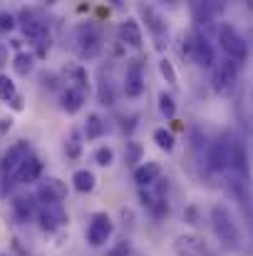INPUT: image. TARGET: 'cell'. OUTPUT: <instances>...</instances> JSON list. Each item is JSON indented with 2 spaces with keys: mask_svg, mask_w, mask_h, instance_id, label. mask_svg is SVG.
Wrapping results in <instances>:
<instances>
[{
  "mask_svg": "<svg viewBox=\"0 0 253 256\" xmlns=\"http://www.w3.org/2000/svg\"><path fill=\"white\" fill-rule=\"evenodd\" d=\"M211 229H214L216 239H219L226 249L236 252V249L241 246V232H239V226H236L231 212H229L224 204H216V206L211 209Z\"/></svg>",
  "mask_w": 253,
  "mask_h": 256,
  "instance_id": "6da1fadb",
  "label": "cell"
},
{
  "mask_svg": "<svg viewBox=\"0 0 253 256\" xmlns=\"http://www.w3.org/2000/svg\"><path fill=\"white\" fill-rule=\"evenodd\" d=\"M184 58H189L191 62H196L199 68H214L216 62V52L214 45L209 42L206 35H201L199 30H191L184 35V48H181Z\"/></svg>",
  "mask_w": 253,
  "mask_h": 256,
  "instance_id": "7a4b0ae2",
  "label": "cell"
},
{
  "mask_svg": "<svg viewBox=\"0 0 253 256\" xmlns=\"http://www.w3.org/2000/svg\"><path fill=\"white\" fill-rule=\"evenodd\" d=\"M75 45H77V52L84 60H92L102 52L104 48V38H102V25L97 22H80L77 30H75Z\"/></svg>",
  "mask_w": 253,
  "mask_h": 256,
  "instance_id": "3957f363",
  "label": "cell"
},
{
  "mask_svg": "<svg viewBox=\"0 0 253 256\" xmlns=\"http://www.w3.org/2000/svg\"><path fill=\"white\" fill-rule=\"evenodd\" d=\"M27 157H32L30 142L20 140V142H15L12 147H7V152L0 157V182L7 184L10 179H15L17 172H20V167L27 162Z\"/></svg>",
  "mask_w": 253,
  "mask_h": 256,
  "instance_id": "277c9868",
  "label": "cell"
},
{
  "mask_svg": "<svg viewBox=\"0 0 253 256\" xmlns=\"http://www.w3.org/2000/svg\"><path fill=\"white\" fill-rule=\"evenodd\" d=\"M219 42H221V50L226 52L229 60H236L241 65L249 58V45L234 25H221L219 28Z\"/></svg>",
  "mask_w": 253,
  "mask_h": 256,
  "instance_id": "5b68a950",
  "label": "cell"
},
{
  "mask_svg": "<svg viewBox=\"0 0 253 256\" xmlns=\"http://www.w3.org/2000/svg\"><path fill=\"white\" fill-rule=\"evenodd\" d=\"M20 28H22V35L40 48V52L45 50V45H50V32H47V22L42 18H37L35 12L30 10H22L20 12Z\"/></svg>",
  "mask_w": 253,
  "mask_h": 256,
  "instance_id": "8992f818",
  "label": "cell"
},
{
  "mask_svg": "<svg viewBox=\"0 0 253 256\" xmlns=\"http://www.w3.org/2000/svg\"><path fill=\"white\" fill-rule=\"evenodd\" d=\"M231 152H234V134H221L216 142H211L206 162L214 172H226L231 164Z\"/></svg>",
  "mask_w": 253,
  "mask_h": 256,
  "instance_id": "52a82bcc",
  "label": "cell"
},
{
  "mask_svg": "<svg viewBox=\"0 0 253 256\" xmlns=\"http://www.w3.org/2000/svg\"><path fill=\"white\" fill-rule=\"evenodd\" d=\"M239 72H241V65H239L236 60L224 58V60L216 65V70H214V90H216L219 94L234 92V87L239 82Z\"/></svg>",
  "mask_w": 253,
  "mask_h": 256,
  "instance_id": "ba28073f",
  "label": "cell"
},
{
  "mask_svg": "<svg viewBox=\"0 0 253 256\" xmlns=\"http://www.w3.org/2000/svg\"><path fill=\"white\" fill-rule=\"evenodd\" d=\"M139 196H142V204H144L157 219H162V216L169 214V202H167V194H164V182H162V179H157L152 186L139 189Z\"/></svg>",
  "mask_w": 253,
  "mask_h": 256,
  "instance_id": "9c48e42d",
  "label": "cell"
},
{
  "mask_svg": "<svg viewBox=\"0 0 253 256\" xmlns=\"http://www.w3.org/2000/svg\"><path fill=\"white\" fill-rule=\"evenodd\" d=\"M37 219H40V226L47 229V232H57L60 226L67 224V212L62 206V202H37Z\"/></svg>",
  "mask_w": 253,
  "mask_h": 256,
  "instance_id": "30bf717a",
  "label": "cell"
},
{
  "mask_svg": "<svg viewBox=\"0 0 253 256\" xmlns=\"http://www.w3.org/2000/svg\"><path fill=\"white\" fill-rule=\"evenodd\" d=\"M112 232H114V224H112L109 214L97 212V214H92V222H89V226H87V242H89L92 246H102V244L109 242Z\"/></svg>",
  "mask_w": 253,
  "mask_h": 256,
  "instance_id": "8fae6325",
  "label": "cell"
},
{
  "mask_svg": "<svg viewBox=\"0 0 253 256\" xmlns=\"http://www.w3.org/2000/svg\"><path fill=\"white\" fill-rule=\"evenodd\" d=\"M144 62L139 58L127 62V75H124V94L127 97H142L144 94Z\"/></svg>",
  "mask_w": 253,
  "mask_h": 256,
  "instance_id": "7c38bea8",
  "label": "cell"
},
{
  "mask_svg": "<svg viewBox=\"0 0 253 256\" xmlns=\"http://www.w3.org/2000/svg\"><path fill=\"white\" fill-rule=\"evenodd\" d=\"M174 254L176 256H211L206 242L196 234H184L174 242Z\"/></svg>",
  "mask_w": 253,
  "mask_h": 256,
  "instance_id": "4fadbf2b",
  "label": "cell"
},
{
  "mask_svg": "<svg viewBox=\"0 0 253 256\" xmlns=\"http://www.w3.org/2000/svg\"><path fill=\"white\" fill-rule=\"evenodd\" d=\"M117 38H119V42H122V45L134 48V50H139V48H142V42H144L142 28H139V22H137L134 18H127L124 22H119V28H117Z\"/></svg>",
  "mask_w": 253,
  "mask_h": 256,
  "instance_id": "5bb4252c",
  "label": "cell"
},
{
  "mask_svg": "<svg viewBox=\"0 0 253 256\" xmlns=\"http://www.w3.org/2000/svg\"><path fill=\"white\" fill-rule=\"evenodd\" d=\"M65 196H67V186L60 179H55V176L45 179L42 186L37 189V202H42V204H47V202H62Z\"/></svg>",
  "mask_w": 253,
  "mask_h": 256,
  "instance_id": "9a60e30c",
  "label": "cell"
},
{
  "mask_svg": "<svg viewBox=\"0 0 253 256\" xmlns=\"http://www.w3.org/2000/svg\"><path fill=\"white\" fill-rule=\"evenodd\" d=\"M10 206H12V214H15V219L17 222H32L35 216H37V202L35 199H30V196H15L12 202H10Z\"/></svg>",
  "mask_w": 253,
  "mask_h": 256,
  "instance_id": "2e32d148",
  "label": "cell"
},
{
  "mask_svg": "<svg viewBox=\"0 0 253 256\" xmlns=\"http://www.w3.org/2000/svg\"><path fill=\"white\" fill-rule=\"evenodd\" d=\"M84 100H87V92H80V90L67 85L62 90V94H60V107H62L67 114H75V112L82 110Z\"/></svg>",
  "mask_w": 253,
  "mask_h": 256,
  "instance_id": "e0dca14e",
  "label": "cell"
},
{
  "mask_svg": "<svg viewBox=\"0 0 253 256\" xmlns=\"http://www.w3.org/2000/svg\"><path fill=\"white\" fill-rule=\"evenodd\" d=\"M159 176H162V167H159V162H144V164H139V167L134 170V182L139 184V189L152 186Z\"/></svg>",
  "mask_w": 253,
  "mask_h": 256,
  "instance_id": "ac0fdd59",
  "label": "cell"
},
{
  "mask_svg": "<svg viewBox=\"0 0 253 256\" xmlns=\"http://www.w3.org/2000/svg\"><path fill=\"white\" fill-rule=\"evenodd\" d=\"M221 10H224V5H219V2H194L191 5V12H194L196 25L211 22L216 15H221Z\"/></svg>",
  "mask_w": 253,
  "mask_h": 256,
  "instance_id": "d6986e66",
  "label": "cell"
},
{
  "mask_svg": "<svg viewBox=\"0 0 253 256\" xmlns=\"http://www.w3.org/2000/svg\"><path fill=\"white\" fill-rule=\"evenodd\" d=\"M40 174H42V162L32 154V157H27V162L20 167V172H17V182L20 184H32V182H37L40 179Z\"/></svg>",
  "mask_w": 253,
  "mask_h": 256,
  "instance_id": "ffe728a7",
  "label": "cell"
},
{
  "mask_svg": "<svg viewBox=\"0 0 253 256\" xmlns=\"http://www.w3.org/2000/svg\"><path fill=\"white\" fill-rule=\"evenodd\" d=\"M72 186H75L80 194H89V192H94V186H97V176L89 170H77L72 174Z\"/></svg>",
  "mask_w": 253,
  "mask_h": 256,
  "instance_id": "44dd1931",
  "label": "cell"
},
{
  "mask_svg": "<svg viewBox=\"0 0 253 256\" xmlns=\"http://www.w3.org/2000/svg\"><path fill=\"white\" fill-rule=\"evenodd\" d=\"M32 68H35V55H32V52H17V55L12 58V70H15V75L27 78V75L32 72Z\"/></svg>",
  "mask_w": 253,
  "mask_h": 256,
  "instance_id": "7402d4cb",
  "label": "cell"
},
{
  "mask_svg": "<svg viewBox=\"0 0 253 256\" xmlns=\"http://www.w3.org/2000/svg\"><path fill=\"white\" fill-rule=\"evenodd\" d=\"M99 102L102 104H114L117 94H114V85L109 78H104V72L99 70Z\"/></svg>",
  "mask_w": 253,
  "mask_h": 256,
  "instance_id": "603a6c76",
  "label": "cell"
},
{
  "mask_svg": "<svg viewBox=\"0 0 253 256\" xmlns=\"http://www.w3.org/2000/svg\"><path fill=\"white\" fill-rule=\"evenodd\" d=\"M104 134V122L99 114H89L87 117V124H84V137L87 140H99Z\"/></svg>",
  "mask_w": 253,
  "mask_h": 256,
  "instance_id": "cb8c5ba5",
  "label": "cell"
},
{
  "mask_svg": "<svg viewBox=\"0 0 253 256\" xmlns=\"http://www.w3.org/2000/svg\"><path fill=\"white\" fill-rule=\"evenodd\" d=\"M152 137H154L157 147H159V150H164V152H171V150H174V144H176V140H174V132H169L167 127H157Z\"/></svg>",
  "mask_w": 253,
  "mask_h": 256,
  "instance_id": "d4e9b609",
  "label": "cell"
},
{
  "mask_svg": "<svg viewBox=\"0 0 253 256\" xmlns=\"http://www.w3.org/2000/svg\"><path fill=\"white\" fill-rule=\"evenodd\" d=\"M15 97H17V87L12 82V78L0 75V100H2V102H12Z\"/></svg>",
  "mask_w": 253,
  "mask_h": 256,
  "instance_id": "484cf974",
  "label": "cell"
},
{
  "mask_svg": "<svg viewBox=\"0 0 253 256\" xmlns=\"http://www.w3.org/2000/svg\"><path fill=\"white\" fill-rule=\"evenodd\" d=\"M159 112H162L167 120H174V117H176V102H174V97L167 94V92L159 94Z\"/></svg>",
  "mask_w": 253,
  "mask_h": 256,
  "instance_id": "4316f807",
  "label": "cell"
},
{
  "mask_svg": "<svg viewBox=\"0 0 253 256\" xmlns=\"http://www.w3.org/2000/svg\"><path fill=\"white\" fill-rule=\"evenodd\" d=\"M159 72H162V78L167 80L169 85H176V82H179V78H176V70H174V65L169 62L167 58H162V60H159Z\"/></svg>",
  "mask_w": 253,
  "mask_h": 256,
  "instance_id": "83f0119b",
  "label": "cell"
},
{
  "mask_svg": "<svg viewBox=\"0 0 253 256\" xmlns=\"http://www.w3.org/2000/svg\"><path fill=\"white\" fill-rule=\"evenodd\" d=\"M94 162H97L99 167H109V164L114 162V152H112V147H97V152H94Z\"/></svg>",
  "mask_w": 253,
  "mask_h": 256,
  "instance_id": "f1b7e54d",
  "label": "cell"
},
{
  "mask_svg": "<svg viewBox=\"0 0 253 256\" xmlns=\"http://www.w3.org/2000/svg\"><path fill=\"white\" fill-rule=\"evenodd\" d=\"M15 25H17V18L12 12H7V10H0V35L10 32Z\"/></svg>",
  "mask_w": 253,
  "mask_h": 256,
  "instance_id": "f546056e",
  "label": "cell"
},
{
  "mask_svg": "<svg viewBox=\"0 0 253 256\" xmlns=\"http://www.w3.org/2000/svg\"><path fill=\"white\" fill-rule=\"evenodd\" d=\"M137 162H142V144L129 142L127 144V164H137Z\"/></svg>",
  "mask_w": 253,
  "mask_h": 256,
  "instance_id": "4dcf8cb0",
  "label": "cell"
},
{
  "mask_svg": "<svg viewBox=\"0 0 253 256\" xmlns=\"http://www.w3.org/2000/svg\"><path fill=\"white\" fill-rule=\"evenodd\" d=\"M107 256H132V246H129V242L124 239V242H117L109 252H107Z\"/></svg>",
  "mask_w": 253,
  "mask_h": 256,
  "instance_id": "1f68e13d",
  "label": "cell"
},
{
  "mask_svg": "<svg viewBox=\"0 0 253 256\" xmlns=\"http://www.w3.org/2000/svg\"><path fill=\"white\" fill-rule=\"evenodd\" d=\"M65 150H67V154H70V157H80V142H77V134H72V140L67 142V147H65Z\"/></svg>",
  "mask_w": 253,
  "mask_h": 256,
  "instance_id": "d6a6232c",
  "label": "cell"
},
{
  "mask_svg": "<svg viewBox=\"0 0 253 256\" xmlns=\"http://www.w3.org/2000/svg\"><path fill=\"white\" fill-rule=\"evenodd\" d=\"M10 127H12V120H10V117H2V120H0V140L10 132Z\"/></svg>",
  "mask_w": 253,
  "mask_h": 256,
  "instance_id": "836d02e7",
  "label": "cell"
},
{
  "mask_svg": "<svg viewBox=\"0 0 253 256\" xmlns=\"http://www.w3.org/2000/svg\"><path fill=\"white\" fill-rule=\"evenodd\" d=\"M184 216L189 219V224H199V222H196V209H194V206H191V209H189V212H186Z\"/></svg>",
  "mask_w": 253,
  "mask_h": 256,
  "instance_id": "e575fe53",
  "label": "cell"
},
{
  "mask_svg": "<svg viewBox=\"0 0 253 256\" xmlns=\"http://www.w3.org/2000/svg\"><path fill=\"white\" fill-rule=\"evenodd\" d=\"M10 107H12V110H22V100H20V94H17L12 102H10Z\"/></svg>",
  "mask_w": 253,
  "mask_h": 256,
  "instance_id": "d590c367",
  "label": "cell"
}]
</instances>
